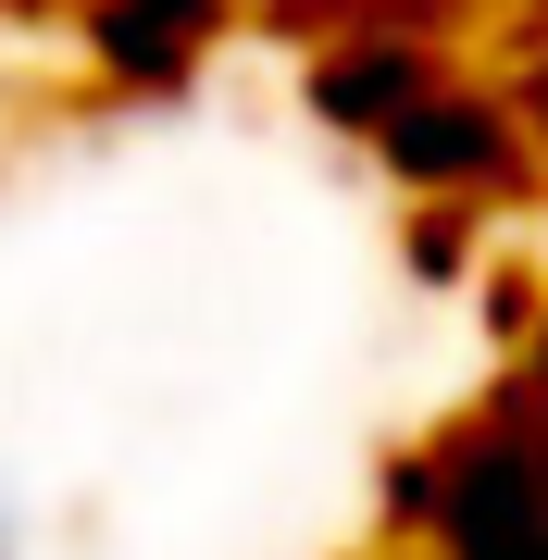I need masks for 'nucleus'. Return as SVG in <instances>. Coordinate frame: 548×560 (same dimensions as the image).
<instances>
[{"label": "nucleus", "mask_w": 548, "mask_h": 560, "mask_svg": "<svg viewBox=\"0 0 548 560\" xmlns=\"http://www.w3.org/2000/svg\"><path fill=\"white\" fill-rule=\"evenodd\" d=\"M0 560H25V536H13V511H0Z\"/></svg>", "instance_id": "nucleus-2"}, {"label": "nucleus", "mask_w": 548, "mask_h": 560, "mask_svg": "<svg viewBox=\"0 0 548 560\" xmlns=\"http://www.w3.org/2000/svg\"><path fill=\"white\" fill-rule=\"evenodd\" d=\"M386 150H399V175H424V187H474V175L511 162V125L487 101H436V88H411L399 125H386Z\"/></svg>", "instance_id": "nucleus-1"}]
</instances>
